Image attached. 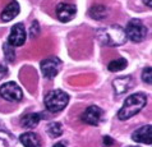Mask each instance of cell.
Wrapping results in <instances>:
<instances>
[{"label": "cell", "instance_id": "d6986e66", "mask_svg": "<svg viewBox=\"0 0 152 147\" xmlns=\"http://www.w3.org/2000/svg\"><path fill=\"white\" fill-rule=\"evenodd\" d=\"M3 50H4V54H5L7 61L13 63L15 60V53H14V48H13V46H10L8 42H5L3 45Z\"/></svg>", "mask_w": 152, "mask_h": 147}, {"label": "cell", "instance_id": "5b68a950", "mask_svg": "<svg viewBox=\"0 0 152 147\" xmlns=\"http://www.w3.org/2000/svg\"><path fill=\"white\" fill-rule=\"evenodd\" d=\"M0 96L7 101H20L23 99V92L17 83L7 82L0 87Z\"/></svg>", "mask_w": 152, "mask_h": 147}, {"label": "cell", "instance_id": "7402d4cb", "mask_svg": "<svg viewBox=\"0 0 152 147\" xmlns=\"http://www.w3.org/2000/svg\"><path fill=\"white\" fill-rule=\"evenodd\" d=\"M7 74H8V69H7V67L0 65V79H1L3 77H5Z\"/></svg>", "mask_w": 152, "mask_h": 147}, {"label": "cell", "instance_id": "9a60e30c", "mask_svg": "<svg viewBox=\"0 0 152 147\" xmlns=\"http://www.w3.org/2000/svg\"><path fill=\"white\" fill-rule=\"evenodd\" d=\"M40 119H41L40 114H37V113H31V114H27L22 118V124H23L24 128L32 129V128L37 127V124L40 123Z\"/></svg>", "mask_w": 152, "mask_h": 147}, {"label": "cell", "instance_id": "7a4b0ae2", "mask_svg": "<svg viewBox=\"0 0 152 147\" xmlns=\"http://www.w3.org/2000/svg\"><path fill=\"white\" fill-rule=\"evenodd\" d=\"M96 35L101 42L107 46H120L124 45L126 41L125 31L119 26H107L100 28Z\"/></svg>", "mask_w": 152, "mask_h": 147}, {"label": "cell", "instance_id": "6da1fadb", "mask_svg": "<svg viewBox=\"0 0 152 147\" xmlns=\"http://www.w3.org/2000/svg\"><path fill=\"white\" fill-rule=\"evenodd\" d=\"M146 104H147V97L145 94L137 92V94L130 95L125 99L123 108L118 113V118L120 120H128L132 116L138 114L146 106Z\"/></svg>", "mask_w": 152, "mask_h": 147}, {"label": "cell", "instance_id": "e0dca14e", "mask_svg": "<svg viewBox=\"0 0 152 147\" xmlns=\"http://www.w3.org/2000/svg\"><path fill=\"white\" fill-rule=\"evenodd\" d=\"M15 142L13 137L4 129H0V147H14Z\"/></svg>", "mask_w": 152, "mask_h": 147}, {"label": "cell", "instance_id": "44dd1931", "mask_svg": "<svg viewBox=\"0 0 152 147\" xmlns=\"http://www.w3.org/2000/svg\"><path fill=\"white\" fill-rule=\"evenodd\" d=\"M37 28H39V23L35 22V23H32V27H31V35L33 36H37L39 35V31H37Z\"/></svg>", "mask_w": 152, "mask_h": 147}, {"label": "cell", "instance_id": "5bb4252c", "mask_svg": "<svg viewBox=\"0 0 152 147\" xmlns=\"http://www.w3.org/2000/svg\"><path fill=\"white\" fill-rule=\"evenodd\" d=\"M88 14H90L91 18L101 20V19H104L107 17V8L105 5H102V4H97V5L92 7L91 9L88 10Z\"/></svg>", "mask_w": 152, "mask_h": 147}, {"label": "cell", "instance_id": "8fae6325", "mask_svg": "<svg viewBox=\"0 0 152 147\" xmlns=\"http://www.w3.org/2000/svg\"><path fill=\"white\" fill-rule=\"evenodd\" d=\"M114 91L116 95H123L132 87V77H120L113 82Z\"/></svg>", "mask_w": 152, "mask_h": 147}, {"label": "cell", "instance_id": "52a82bcc", "mask_svg": "<svg viewBox=\"0 0 152 147\" xmlns=\"http://www.w3.org/2000/svg\"><path fill=\"white\" fill-rule=\"evenodd\" d=\"M26 42V29H24L23 24H14L10 31V35L8 37V44L13 48H18L22 46Z\"/></svg>", "mask_w": 152, "mask_h": 147}, {"label": "cell", "instance_id": "3957f363", "mask_svg": "<svg viewBox=\"0 0 152 147\" xmlns=\"http://www.w3.org/2000/svg\"><path fill=\"white\" fill-rule=\"evenodd\" d=\"M69 102V96L61 90L50 91L45 96V106L49 111L59 113L64 109Z\"/></svg>", "mask_w": 152, "mask_h": 147}, {"label": "cell", "instance_id": "cb8c5ba5", "mask_svg": "<svg viewBox=\"0 0 152 147\" xmlns=\"http://www.w3.org/2000/svg\"><path fill=\"white\" fill-rule=\"evenodd\" d=\"M143 3H145L148 8H151V7H152V0H143Z\"/></svg>", "mask_w": 152, "mask_h": 147}, {"label": "cell", "instance_id": "ffe728a7", "mask_svg": "<svg viewBox=\"0 0 152 147\" xmlns=\"http://www.w3.org/2000/svg\"><path fill=\"white\" fill-rule=\"evenodd\" d=\"M142 81L145 83H147V85H151V83H152L151 67H147V68L143 69V72H142Z\"/></svg>", "mask_w": 152, "mask_h": 147}, {"label": "cell", "instance_id": "7c38bea8", "mask_svg": "<svg viewBox=\"0 0 152 147\" xmlns=\"http://www.w3.org/2000/svg\"><path fill=\"white\" fill-rule=\"evenodd\" d=\"M19 141L24 147H41V140L36 133L26 132L19 137Z\"/></svg>", "mask_w": 152, "mask_h": 147}, {"label": "cell", "instance_id": "8992f818", "mask_svg": "<svg viewBox=\"0 0 152 147\" xmlns=\"http://www.w3.org/2000/svg\"><path fill=\"white\" fill-rule=\"evenodd\" d=\"M61 67V61L58 58H48L44 61H41V72L44 74L45 78L53 79L56 77V74L59 73Z\"/></svg>", "mask_w": 152, "mask_h": 147}, {"label": "cell", "instance_id": "30bf717a", "mask_svg": "<svg viewBox=\"0 0 152 147\" xmlns=\"http://www.w3.org/2000/svg\"><path fill=\"white\" fill-rule=\"evenodd\" d=\"M133 141L139 142V143H147L151 145L152 137H151V125H143V127L138 128L137 131H134L132 134Z\"/></svg>", "mask_w": 152, "mask_h": 147}, {"label": "cell", "instance_id": "603a6c76", "mask_svg": "<svg viewBox=\"0 0 152 147\" xmlns=\"http://www.w3.org/2000/svg\"><path fill=\"white\" fill-rule=\"evenodd\" d=\"M104 143H105V146H111L113 145V140L109 136H105L104 137Z\"/></svg>", "mask_w": 152, "mask_h": 147}, {"label": "cell", "instance_id": "9c48e42d", "mask_svg": "<svg viewBox=\"0 0 152 147\" xmlns=\"http://www.w3.org/2000/svg\"><path fill=\"white\" fill-rule=\"evenodd\" d=\"M75 13H77V8L73 4L60 3L56 7V15L60 22H69L75 17Z\"/></svg>", "mask_w": 152, "mask_h": 147}, {"label": "cell", "instance_id": "2e32d148", "mask_svg": "<svg viewBox=\"0 0 152 147\" xmlns=\"http://www.w3.org/2000/svg\"><path fill=\"white\" fill-rule=\"evenodd\" d=\"M126 65H128V61L124 58H120V59H116V60H113L109 63L107 69L110 72H120V70L126 68Z\"/></svg>", "mask_w": 152, "mask_h": 147}, {"label": "cell", "instance_id": "4fadbf2b", "mask_svg": "<svg viewBox=\"0 0 152 147\" xmlns=\"http://www.w3.org/2000/svg\"><path fill=\"white\" fill-rule=\"evenodd\" d=\"M18 13H19V4L17 1H12L10 4H8L5 7V9L1 12L0 18H1L3 22H9V20L15 18Z\"/></svg>", "mask_w": 152, "mask_h": 147}, {"label": "cell", "instance_id": "ba28073f", "mask_svg": "<svg viewBox=\"0 0 152 147\" xmlns=\"http://www.w3.org/2000/svg\"><path fill=\"white\" fill-rule=\"evenodd\" d=\"M102 118H104V110L100 109L99 106H95V105L94 106H88L82 114V120L84 123L91 124V125L100 124Z\"/></svg>", "mask_w": 152, "mask_h": 147}, {"label": "cell", "instance_id": "d4e9b609", "mask_svg": "<svg viewBox=\"0 0 152 147\" xmlns=\"http://www.w3.org/2000/svg\"><path fill=\"white\" fill-rule=\"evenodd\" d=\"M54 147H65L63 143H56V145H54Z\"/></svg>", "mask_w": 152, "mask_h": 147}, {"label": "cell", "instance_id": "ac0fdd59", "mask_svg": "<svg viewBox=\"0 0 152 147\" xmlns=\"http://www.w3.org/2000/svg\"><path fill=\"white\" fill-rule=\"evenodd\" d=\"M48 133H49L53 138L60 137L61 133H63V127H61V124L58 123V121H54V123L49 124V127H48Z\"/></svg>", "mask_w": 152, "mask_h": 147}, {"label": "cell", "instance_id": "277c9868", "mask_svg": "<svg viewBox=\"0 0 152 147\" xmlns=\"http://www.w3.org/2000/svg\"><path fill=\"white\" fill-rule=\"evenodd\" d=\"M124 31L126 39H129L133 42H141L147 36V28L139 19H130Z\"/></svg>", "mask_w": 152, "mask_h": 147}, {"label": "cell", "instance_id": "484cf974", "mask_svg": "<svg viewBox=\"0 0 152 147\" xmlns=\"http://www.w3.org/2000/svg\"><path fill=\"white\" fill-rule=\"evenodd\" d=\"M128 147H133V146H128Z\"/></svg>", "mask_w": 152, "mask_h": 147}]
</instances>
